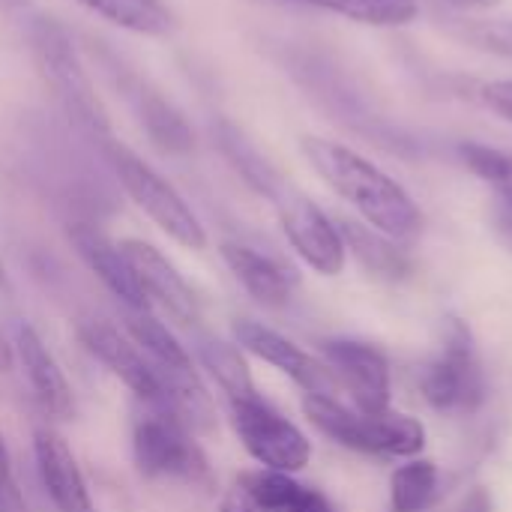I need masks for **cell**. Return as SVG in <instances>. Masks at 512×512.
I'll list each match as a JSON object with an SVG mask.
<instances>
[{
	"label": "cell",
	"instance_id": "32",
	"mask_svg": "<svg viewBox=\"0 0 512 512\" xmlns=\"http://www.w3.org/2000/svg\"><path fill=\"white\" fill-rule=\"evenodd\" d=\"M495 225L501 231V237L512 246V204L510 201H498V213H495Z\"/></svg>",
	"mask_w": 512,
	"mask_h": 512
},
{
	"label": "cell",
	"instance_id": "30",
	"mask_svg": "<svg viewBox=\"0 0 512 512\" xmlns=\"http://www.w3.org/2000/svg\"><path fill=\"white\" fill-rule=\"evenodd\" d=\"M486 42H489V48L512 57V24H498V27L486 30Z\"/></svg>",
	"mask_w": 512,
	"mask_h": 512
},
{
	"label": "cell",
	"instance_id": "7",
	"mask_svg": "<svg viewBox=\"0 0 512 512\" xmlns=\"http://www.w3.org/2000/svg\"><path fill=\"white\" fill-rule=\"evenodd\" d=\"M423 399L444 414H474L486 399L483 369L474 351L471 330L459 321H447L444 351L420 375Z\"/></svg>",
	"mask_w": 512,
	"mask_h": 512
},
{
	"label": "cell",
	"instance_id": "21",
	"mask_svg": "<svg viewBox=\"0 0 512 512\" xmlns=\"http://www.w3.org/2000/svg\"><path fill=\"white\" fill-rule=\"evenodd\" d=\"M123 327H126V336L144 351V357L150 360L153 369H186V366H195L192 357H189V351L153 315V309H141V312L126 309Z\"/></svg>",
	"mask_w": 512,
	"mask_h": 512
},
{
	"label": "cell",
	"instance_id": "18",
	"mask_svg": "<svg viewBox=\"0 0 512 512\" xmlns=\"http://www.w3.org/2000/svg\"><path fill=\"white\" fill-rule=\"evenodd\" d=\"M339 231H342V240H345V249L378 279H405L411 273V261L405 255V249L390 240L387 234L375 231L372 225L366 222H339Z\"/></svg>",
	"mask_w": 512,
	"mask_h": 512
},
{
	"label": "cell",
	"instance_id": "25",
	"mask_svg": "<svg viewBox=\"0 0 512 512\" xmlns=\"http://www.w3.org/2000/svg\"><path fill=\"white\" fill-rule=\"evenodd\" d=\"M237 486L243 489V495L249 498L255 512H285L306 489L294 480V474L267 471V468L255 471V474H243L237 480Z\"/></svg>",
	"mask_w": 512,
	"mask_h": 512
},
{
	"label": "cell",
	"instance_id": "5",
	"mask_svg": "<svg viewBox=\"0 0 512 512\" xmlns=\"http://www.w3.org/2000/svg\"><path fill=\"white\" fill-rule=\"evenodd\" d=\"M30 45L39 66V75L57 96V102L66 108L69 117H75L87 132H93L99 141L111 138V117L105 102L99 99L84 63L78 60L66 30L54 24L51 18H39L30 27Z\"/></svg>",
	"mask_w": 512,
	"mask_h": 512
},
{
	"label": "cell",
	"instance_id": "11",
	"mask_svg": "<svg viewBox=\"0 0 512 512\" xmlns=\"http://www.w3.org/2000/svg\"><path fill=\"white\" fill-rule=\"evenodd\" d=\"M231 333H234V342L243 351H249L252 357H258L267 366L288 375L297 387H303V393L336 396L339 384H336L333 372L327 369V363H321L318 357H312L309 351L294 345L279 330H273V327H267L261 321H252V318H237L231 324Z\"/></svg>",
	"mask_w": 512,
	"mask_h": 512
},
{
	"label": "cell",
	"instance_id": "4",
	"mask_svg": "<svg viewBox=\"0 0 512 512\" xmlns=\"http://www.w3.org/2000/svg\"><path fill=\"white\" fill-rule=\"evenodd\" d=\"M132 456L138 474L147 480H171L201 492H213L216 486L210 459L192 429L165 411L144 408V414L132 423Z\"/></svg>",
	"mask_w": 512,
	"mask_h": 512
},
{
	"label": "cell",
	"instance_id": "14",
	"mask_svg": "<svg viewBox=\"0 0 512 512\" xmlns=\"http://www.w3.org/2000/svg\"><path fill=\"white\" fill-rule=\"evenodd\" d=\"M33 459L39 483L57 512H96L90 486L84 480V471L69 450V444L51 429L36 426L33 432Z\"/></svg>",
	"mask_w": 512,
	"mask_h": 512
},
{
	"label": "cell",
	"instance_id": "12",
	"mask_svg": "<svg viewBox=\"0 0 512 512\" xmlns=\"http://www.w3.org/2000/svg\"><path fill=\"white\" fill-rule=\"evenodd\" d=\"M123 255L129 258L138 285L144 291V297L150 300V306L165 309L177 324L183 327H198L201 321V300L195 294V288L189 285V279L174 267L171 258H165L153 243L138 240V237H126L120 240Z\"/></svg>",
	"mask_w": 512,
	"mask_h": 512
},
{
	"label": "cell",
	"instance_id": "23",
	"mask_svg": "<svg viewBox=\"0 0 512 512\" xmlns=\"http://www.w3.org/2000/svg\"><path fill=\"white\" fill-rule=\"evenodd\" d=\"M219 144H222V150H225V156L234 162V168L243 174V180L255 189V192H261L264 198H273V192L285 183V177L240 135V129H234L231 123H222L219 126Z\"/></svg>",
	"mask_w": 512,
	"mask_h": 512
},
{
	"label": "cell",
	"instance_id": "36",
	"mask_svg": "<svg viewBox=\"0 0 512 512\" xmlns=\"http://www.w3.org/2000/svg\"><path fill=\"white\" fill-rule=\"evenodd\" d=\"M0 291H9V276H6V267H3V258H0Z\"/></svg>",
	"mask_w": 512,
	"mask_h": 512
},
{
	"label": "cell",
	"instance_id": "2",
	"mask_svg": "<svg viewBox=\"0 0 512 512\" xmlns=\"http://www.w3.org/2000/svg\"><path fill=\"white\" fill-rule=\"evenodd\" d=\"M303 414L321 435H327L345 450L414 459L426 447V426L408 414L384 411L369 417L345 408L336 396H315V393L303 396Z\"/></svg>",
	"mask_w": 512,
	"mask_h": 512
},
{
	"label": "cell",
	"instance_id": "3",
	"mask_svg": "<svg viewBox=\"0 0 512 512\" xmlns=\"http://www.w3.org/2000/svg\"><path fill=\"white\" fill-rule=\"evenodd\" d=\"M102 147L132 204L174 243L201 252L207 246V228L201 225L198 213L186 204V198L153 165H147L138 153L123 147L114 135L105 138Z\"/></svg>",
	"mask_w": 512,
	"mask_h": 512
},
{
	"label": "cell",
	"instance_id": "15",
	"mask_svg": "<svg viewBox=\"0 0 512 512\" xmlns=\"http://www.w3.org/2000/svg\"><path fill=\"white\" fill-rule=\"evenodd\" d=\"M15 360L33 390V399L39 405V411L48 417V420H57V423H66L75 417V390L72 384L66 381L57 357L48 351V345L42 342V336L30 327V324H21L15 330Z\"/></svg>",
	"mask_w": 512,
	"mask_h": 512
},
{
	"label": "cell",
	"instance_id": "17",
	"mask_svg": "<svg viewBox=\"0 0 512 512\" xmlns=\"http://www.w3.org/2000/svg\"><path fill=\"white\" fill-rule=\"evenodd\" d=\"M195 357L207 369V375L219 384L228 402L258 396L249 363L237 342H228L213 333H195Z\"/></svg>",
	"mask_w": 512,
	"mask_h": 512
},
{
	"label": "cell",
	"instance_id": "13",
	"mask_svg": "<svg viewBox=\"0 0 512 512\" xmlns=\"http://www.w3.org/2000/svg\"><path fill=\"white\" fill-rule=\"evenodd\" d=\"M66 237L72 249L78 252V258L84 261V267L123 303V309H132V312L153 309L120 243H114L102 228H96L93 222H72L66 228Z\"/></svg>",
	"mask_w": 512,
	"mask_h": 512
},
{
	"label": "cell",
	"instance_id": "16",
	"mask_svg": "<svg viewBox=\"0 0 512 512\" xmlns=\"http://www.w3.org/2000/svg\"><path fill=\"white\" fill-rule=\"evenodd\" d=\"M219 252H222V261L228 264L231 276L243 285V291L255 303H261L264 309L288 306L294 276L279 261H273L270 255H264L246 243H234V240H225L219 246Z\"/></svg>",
	"mask_w": 512,
	"mask_h": 512
},
{
	"label": "cell",
	"instance_id": "8",
	"mask_svg": "<svg viewBox=\"0 0 512 512\" xmlns=\"http://www.w3.org/2000/svg\"><path fill=\"white\" fill-rule=\"evenodd\" d=\"M279 213V225L291 249L321 276H339L348 261V249L339 225L288 180L270 198Z\"/></svg>",
	"mask_w": 512,
	"mask_h": 512
},
{
	"label": "cell",
	"instance_id": "27",
	"mask_svg": "<svg viewBox=\"0 0 512 512\" xmlns=\"http://www.w3.org/2000/svg\"><path fill=\"white\" fill-rule=\"evenodd\" d=\"M0 512H24V501L12 477V459L3 435H0Z\"/></svg>",
	"mask_w": 512,
	"mask_h": 512
},
{
	"label": "cell",
	"instance_id": "1",
	"mask_svg": "<svg viewBox=\"0 0 512 512\" xmlns=\"http://www.w3.org/2000/svg\"><path fill=\"white\" fill-rule=\"evenodd\" d=\"M300 150L312 171L375 231L396 243H408L423 231V210L417 201L402 189V183H396L357 150L318 135H303Z\"/></svg>",
	"mask_w": 512,
	"mask_h": 512
},
{
	"label": "cell",
	"instance_id": "29",
	"mask_svg": "<svg viewBox=\"0 0 512 512\" xmlns=\"http://www.w3.org/2000/svg\"><path fill=\"white\" fill-rule=\"evenodd\" d=\"M285 512H333V504L321 495V492H315V489H303L300 492V498L288 507Z\"/></svg>",
	"mask_w": 512,
	"mask_h": 512
},
{
	"label": "cell",
	"instance_id": "35",
	"mask_svg": "<svg viewBox=\"0 0 512 512\" xmlns=\"http://www.w3.org/2000/svg\"><path fill=\"white\" fill-rule=\"evenodd\" d=\"M462 512H489V501H486V495H483V492H474V495L465 501Z\"/></svg>",
	"mask_w": 512,
	"mask_h": 512
},
{
	"label": "cell",
	"instance_id": "6",
	"mask_svg": "<svg viewBox=\"0 0 512 512\" xmlns=\"http://www.w3.org/2000/svg\"><path fill=\"white\" fill-rule=\"evenodd\" d=\"M228 417L243 450L261 468L297 474L312 462V441L267 399H234L228 402Z\"/></svg>",
	"mask_w": 512,
	"mask_h": 512
},
{
	"label": "cell",
	"instance_id": "20",
	"mask_svg": "<svg viewBox=\"0 0 512 512\" xmlns=\"http://www.w3.org/2000/svg\"><path fill=\"white\" fill-rule=\"evenodd\" d=\"M78 6H84L87 12H93L96 18L147 36V39H162L174 30V12L165 0H72Z\"/></svg>",
	"mask_w": 512,
	"mask_h": 512
},
{
	"label": "cell",
	"instance_id": "28",
	"mask_svg": "<svg viewBox=\"0 0 512 512\" xmlns=\"http://www.w3.org/2000/svg\"><path fill=\"white\" fill-rule=\"evenodd\" d=\"M483 102L504 120L512 123V78H504V81H489L483 87Z\"/></svg>",
	"mask_w": 512,
	"mask_h": 512
},
{
	"label": "cell",
	"instance_id": "33",
	"mask_svg": "<svg viewBox=\"0 0 512 512\" xmlns=\"http://www.w3.org/2000/svg\"><path fill=\"white\" fill-rule=\"evenodd\" d=\"M12 366H15V348L0 327V372H12Z\"/></svg>",
	"mask_w": 512,
	"mask_h": 512
},
{
	"label": "cell",
	"instance_id": "10",
	"mask_svg": "<svg viewBox=\"0 0 512 512\" xmlns=\"http://www.w3.org/2000/svg\"><path fill=\"white\" fill-rule=\"evenodd\" d=\"M321 351L336 384L351 393L360 414L372 417L390 411V363L375 345L357 339H327L321 342Z\"/></svg>",
	"mask_w": 512,
	"mask_h": 512
},
{
	"label": "cell",
	"instance_id": "24",
	"mask_svg": "<svg viewBox=\"0 0 512 512\" xmlns=\"http://www.w3.org/2000/svg\"><path fill=\"white\" fill-rule=\"evenodd\" d=\"M438 468L429 459H414L390 477V512H423L435 501Z\"/></svg>",
	"mask_w": 512,
	"mask_h": 512
},
{
	"label": "cell",
	"instance_id": "31",
	"mask_svg": "<svg viewBox=\"0 0 512 512\" xmlns=\"http://www.w3.org/2000/svg\"><path fill=\"white\" fill-rule=\"evenodd\" d=\"M219 512H255V507L249 504V498L243 495V489L237 486V489H231L225 498H222V507Z\"/></svg>",
	"mask_w": 512,
	"mask_h": 512
},
{
	"label": "cell",
	"instance_id": "22",
	"mask_svg": "<svg viewBox=\"0 0 512 512\" xmlns=\"http://www.w3.org/2000/svg\"><path fill=\"white\" fill-rule=\"evenodd\" d=\"M369 27H405L420 15L417 0H303Z\"/></svg>",
	"mask_w": 512,
	"mask_h": 512
},
{
	"label": "cell",
	"instance_id": "26",
	"mask_svg": "<svg viewBox=\"0 0 512 512\" xmlns=\"http://www.w3.org/2000/svg\"><path fill=\"white\" fill-rule=\"evenodd\" d=\"M459 156L468 165V171H474L483 183H489L498 192V201H512V156L489 147V144H477V141H465L459 144Z\"/></svg>",
	"mask_w": 512,
	"mask_h": 512
},
{
	"label": "cell",
	"instance_id": "19",
	"mask_svg": "<svg viewBox=\"0 0 512 512\" xmlns=\"http://www.w3.org/2000/svg\"><path fill=\"white\" fill-rule=\"evenodd\" d=\"M135 105H138V120L147 138L162 153H189L195 147V132L186 123V117L165 96H159L141 81L135 84Z\"/></svg>",
	"mask_w": 512,
	"mask_h": 512
},
{
	"label": "cell",
	"instance_id": "9",
	"mask_svg": "<svg viewBox=\"0 0 512 512\" xmlns=\"http://www.w3.org/2000/svg\"><path fill=\"white\" fill-rule=\"evenodd\" d=\"M75 336L117 381H123L135 393V399L144 408L162 411V390H159L156 372L150 360L144 357V351L126 333H120L105 318H78Z\"/></svg>",
	"mask_w": 512,
	"mask_h": 512
},
{
	"label": "cell",
	"instance_id": "34",
	"mask_svg": "<svg viewBox=\"0 0 512 512\" xmlns=\"http://www.w3.org/2000/svg\"><path fill=\"white\" fill-rule=\"evenodd\" d=\"M441 3H447V6H453V9L474 12V9H492V6H498L501 0H441Z\"/></svg>",
	"mask_w": 512,
	"mask_h": 512
}]
</instances>
